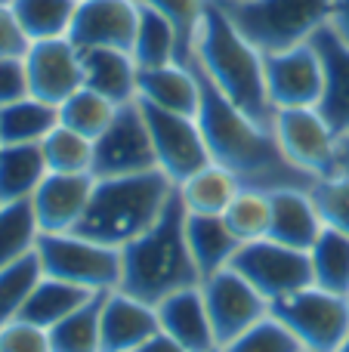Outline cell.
Masks as SVG:
<instances>
[{"mask_svg": "<svg viewBox=\"0 0 349 352\" xmlns=\"http://www.w3.org/2000/svg\"><path fill=\"white\" fill-rule=\"evenodd\" d=\"M313 285L349 297V235L325 226L315 244L309 248Z\"/></svg>", "mask_w": 349, "mask_h": 352, "instance_id": "cell-31", "label": "cell"}, {"mask_svg": "<svg viewBox=\"0 0 349 352\" xmlns=\"http://www.w3.org/2000/svg\"><path fill=\"white\" fill-rule=\"evenodd\" d=\"M158 331V312H155L152 303H142V300L130 297L124 291L105 294L102 316H99L102 352H133Z\"/></svg>", "mask_w": 349, "mask_h": 352, "instance_id": "cell-17", "label": "cell"}, {"mask_svg": "<svg viewBox=\"0 0 349 352\" xmlns=\"http://www.w3.org/2000/svg\"><path fill=\"white\" fill-rule=\"evenodd\" d=\"M90 297H93V291H84V287H78V285H68V281L43 275V278L37 281V287L31 291L28 303L22 306L19 318H25V322L49 331L56 322H62V318L71 316L74 309H80Z\"/></svg>", "mask_w": 349, "mask_h": 352, "instance_id": "cell-27", "label": "cell"}, {"mask_svg": "<svg viewBox=\"0 0 349 352\" xmlns=\"http://www.w3.org/2000/svg\"><path fill=\"white\" fill-rule=\"evenodd\" d=\"M136 3L158 10L161 16L173 25L177 41H179V62H183V65H192L198 28H201V19L210 6L207 0H136Z\"/></svg>", "mask_w": 349, "mask_h": 352, "instance_id": "cell-37", "label": "cell"}, {"mask_svg": "<svg viewBox=\"0 0 349 352\" xmlns=\"http://www.w3.org/2000/svg\"><path fill=\"white\" fill-rule=\"evenodd\" d=\"M337 352H349V337H346V343H344V346H340Z\"/></svg>", "mask_w": 349, "mask_h": 352, "instance_id": "cell-47", "label": "cell"}, {"mask_svg": "<svg viewBox=\"0 0 349 352\" xmlns=\"http://www.w3.org/2000/svg\"><path fill=\"white\" fill-rule=\"evenodd\" d=\"M0 352H49V331L25 318H12L0 328Z\"/></svg>", "mask_w": 349, "mask_h": 352, "instance_id": "cell-40", "label": "cell"}, {"mask_svg": "<svg viewBox=\"0 0 349 352\" xmlns=\"http://www.w3.org/2000/svg\"><path fill=\"white\" fill-rule=\"evenodd\" d=\"M328 28H331L344 43H349V0H331Z\"/></svg>", "mask_w": 349, "mask_h": 352, "instance_id": "cell-43", "label": "cell"}, {"mask_svg": "<svg viewBox=\"0 0 349 352\" xmlns=\"http://www.w3.org/2000/svg\"><path fill=\"white\" fill-rule=\"evenodd\" d=\"M207 3H210V6H220V10H229L235 0H207Z\"/></svg>", "mask_w": 349, "mask_h": 352, "instance_id": "cell-46", "label": "cell"}, {"mask_svg": "<svg viewBox=\"0 0 349 352\" xmlns=\"http://www.w3.org/2000/svg\"><path fill=\"white\" fill-rule=\"evenodd\" d=\"M204 306H207L210 324L216 334V346H226L247 328L263 322L269 316V300L260 291H254L232 266L220 269V272L207 275L201 281Z\"/></svg>", "mask_w": 349, "mask_h": 352, "instance_id": "cell-12", "label": "cell"}, {"mask_svg": "<svg viewBox=\"0 0 349 352\" xmlns=\"http://www.w3.org/2000/svg\"><path fill=\"white\" fill-rule=\"evenodd\" d=\"M235 3H238V0H235Z\"/></svg>", "mask_w": 349, "mask_h": 352, "instance_id": "cell-50", "label": "cell"}, {"mask_svg": "<svg viewBox=\"0 0 349 352\" xmlns=\"http://www.w3.org/2000/svg\"><path fill=\"white\" fill-rule=\"evenodd\" d=\"M313 43L322 56V99L315 109L340 136L349 130V43L340 41L328 25L315 31Z\"/></svg>", "mask_w": 349, "mask_h": 352, "instance_id": "cell-18", "label": "cell"}, {"mask_svg": "<svg viewBox=\"0 0 349 352\" xmlns=\"http://www.w3.org/2000/svg\"><path fill=\"white\" fill-rule=\"evenodd\" d=\"M133 352H189L183 346V343H177L170 334H164V331H158V334H152L142 346H136Z\"/></svg>", "mask_w": 349, "mask_h": 352, "instance_id": "cell-44", "label": "cell"}, {"mask_svg": "<svg viewBox=\"0 0 349 352\" xmlns=\"http://www.w3.org/2000/svg\"><path fill=\"white\" fill-rule=\"evenodd\" d=\"M49 173H93V140L74 133L71 127L56 124L41 142Z\"/></svg>", "mask_w": 349, "mask_h": 352, "instance_id": "cell-36", "label": "cell"}, {"mask_svg": "<svg viewBox=\"0 0 349 352\" xmlns=\"http://www.w3.org/2000/svg\"><path fill=\"white\" fill-rule=\"evenodd\" d=\"M334 173L349 176V130L337 136V164H334Z\"/></svg>", "mask_w": 349, "mask_h": 352, "instance_id": "cell-45", "label": "cell"}, {"mask_svg": "<svg viewBox=\"0 0 349 352\" xmlns=\"http://www.w3.org/2000/svg\"><path fill=\"white\" fill-rule=\"evenodd\" d=\"M192 65L204 72V78L247 118L263 127H272L275 105L266 90V65L263 53L235 28L226 10L207 6L201 28L195 37V56Z\"/></svg>", "mask_w": 349, "mask_h": 352, "instance_id": "cell-2", "label": "cell"}, {"mask_svg": "<svg viewBox=\"0 0 349 352\" xmlns=\"http://www.w3.org/2000/svg\"><path fill=\"white\" fill-rule=\"evenodd\" d=\"M115 111H117V105L111 102V99L80 87V90H74L71 96L59 105V124L62 127H71L74 133L87 136V140H96L111 124Z\"/></svg>", "mask_w": 349, "mask_h": 352, "instance_id": "cell-34", "label": "cell"}, {"mask_svg": "<svg viewBox=\"0 0 349 352\" xmlns=\"http://www.w3.org/2000/svg\"><path fill=\"white\" fill-rule=\"evenodd\" d=\"M269 316L278 318L306 352H337L349 337V297L315 285L272 300Z\"/></svg>", "mask_w": 349, "mask_h": 352, "instance_id": "cell-7", "label": "cell"}, {"mask_svg": "<svg viewBox=\"0 0 349 352\" xmlns=\"http://www.w3.org/2000/svg\"><path fill=\"white\" fill-rule=\"evenodd\" d=\"M136 25H139V3L136 0H78L68 41L78 50L87 47H133Z\"/></svg>", "mask_w": 349, "mask_h": 352, "instance_id": "cell-15", "label": "cell"}, {"mask_svg": "<svg viewBox=\"0 0 349 352\" xmlns=\"http://www.w3.org/2000/svg\"><path fill=\"white\" fill-rule=\"evenodd\" d=\"M269 195H272L269 238L288 244V248L309 250L315 244V238L322 235V229H325L309 188H275Z\"/></svg>", "mask_w": 349, "mask_h": 352, "instance_id": "cell-22", "label": "cell"}, {"mask_svg": "<svg viewBox=\"0 0 349 352\" xmlns=\"http://www.w3.org/2000/svg\"><path fill=\"white\" fill-rule=\"evenodd\" d=\"M136 102H139V99H136ZM139 109H142V115H146L148 133H152L158 170L164 173L173 186H179V182L189 179L192 173H198L201 167L210 164V152H207L201 127H198V118L155 109V105H146V102H139Z\"/></svg>", "mask_w": 349, "mask_h": 352, "instance_id": "cell-10", "label": "cell"}, {"mask_svg": "<svg viewBox=\"0 0 349 352\" xmlns=\"http://www.w3.org/2000/svg\"><path fill=\"white\" fill-rule=\"evenodd\" d=\"M136 99L146 105H155V109L195 118L198 105H201V84H198L195 68L183 65V62L139 68V74H136Z\"/></svg>", "mask_w": 349, "mask_h": 352, "instance_id": "cell-20", "label": "cell"}, {"mask_svg": "<svg viewBox=\"0 0 349 352\" xmlns=\"http://www.w3.org/2000/svg\"><path fill=\"white\" fill-rule=\"evenodd\" d=\"M220 352H306V349L300 346V340L278 318L266 316L263 322H257L245 334H238L226 346H220Z\"/></svg>", "mask_w": 349, "mask_h": 352, "instance_id": "cell-38", "label": "cell"}, {"mask_svg": "<svg viewBox=\"0 0 349 352\" xmlns=\"http://www.w3.org/2000/svg\"><path fill=\"white\" fill-rule=\"evenodd\" d=\"M109 291H99L87 300L80 309L65 316L49 328V352H102L99 340V316H102V300Z\"/></svg>", "mask_w": 349, "mask_h": 352, "instance_id": "cell-30", "label": "cell"}, {"mask_svg": "<svg viewBox=\"0 0 349 352\" xmlns=\"http://www.w3.org/2000/svg\"><path fill=\"white\" fill-rule=\"evenodd\" d=\"M96 176L93 173H47L31 195V210L41 232H74L90 204Z\"/></svg>", "mask_w": 349, "mask_h": 352, "instance_id": "cell-16", "label": "cell"}, {"mask_svg": "<svg viewBox=\"0 0 349 352\" xmlns=\"http://www.w3.org/2000/svg\"><path fill=\"white\" fill-rule=\"evenodd\" d=\"M229 266H232L254 291L263 294L269 303L313 285L309 250L288 248V244L272 241V238L245 241L235 250Z\"/></svg>", "mask_w": 349, "mask_h": 352, "instance_id": "cell-8", "label": "cell"}, {"mask_svg": "<svg viewBox=\"0 0 349 352\" xmlns=\"http://www.w3.org/2000/svg\"><path fill=\"white\" fill-rule=\"evenodd\" d=\"M235 28L260 50L282 53L313 41L331 16V0H238L229 6Z\"/></svg>", "mask_w": 349, "mask_h": 352, "instance_id": "cell-5", "label": "cell"}, {"mask_svg": "<svg viewBox=\"0 0 349 352\" xmlns=\"http://www.w3.org/2000/svg\"><path fill=\"white\" fill-rule=\"evenodd\" d=\"M158 324L164 334H170L177 343H183L189 352H214L216 346V334L210 324L207 306H204V294L201 285L177 291L170 297H164L158 306Z\"/></svg>", "mask_w": 349, "mask_h": 352, "instance_id": "cell-19", "label": "cell"}, {"mask_svg": "<svg viewBox=\"0 0 349 352\" xmlns=\"http://www.w3.org/2000/svg\"><path fill=\"white\" fill-rule=\"evenodd\" d=\"M25 50H28V37L19 28L10 3H0V59H6V56H25Z\"/></svg>", "mask_w": 349, "mask_h": 352, "instance_id": "cell-42", "label": "cell"}, {"mask_svg": "<svg viewBox=\"0 0 349 352\" xmlns=\"http://www.w3.org/2000/svg\"><path fill=\"white\" fill-rule=\"evenodd\" d=\"M0 3H10V0H0Z\"/></svg>", "mask_w": 349, "mask_h": 352, "instance_id": "cell-48", "label": "cell"}, {"mask_svg": "<svg viewBox=\"0 0 349 352\" xmlns=\"http://www.w3.org/2000/svg\"><path fill=\"white\" fill-rule=\"evenodd\" d=\"M80 72L84 87L99 96L111 99L115 105L136 102V68L133 56L127 50L115 47H87L80 50Z\"/></svg>", "mask_w": 349, "mask_h": 352, "instance_id": "cell-21", "label": "cell"}, {"mask_svg": "<svg viewBox=\"0 0 349 352\" xmlns=\"http://www.w3.org/2000/svg\"><path fill=\"white\" fill-rule=\"evenodd\" d=\"M185 238H189V250L195 256V266L201 272V281L207 275L220 272L232 263L235 250L241 241L232 235L223 217H210V213H189L185 210Z\"/></svg>", "mask_w": 349, "mask_h": 352, "instance_id": "cell-23", "label": "cell"}, {"mask_svg": "<svg viewBox=\"0 0 349 352\" xmlns=\"http://www.w3.org/2000/svg\"><path fill=\"white\" fill-rule=\"evenodd\" d=\"M25 96H31L25 56H6V59H0V105H10Z\"/></svg>", "mask_w": 349, "mask_h": 352, "instance_id": "cell-41", "label": "cell"}, {"mask_svg": "<svg viewBox=\"0 0 349 352\" xmlns=\"http://www.w3.org/2000/svg\"><path fill=\"white\" fill-rule=\"evenodd\" d=\"M309 195H313L315 207H319L322 223L349 235V176L340 173L322 176V179L313 182Z\"/></svg>", "mask_w": 349, "mask_h": 352, "instance_id": "cell-39", "label": "cell"}, {"mask_svg": "<svg viewBox=\"0 0 349 352\" xmlns=\"http://www.w3.org/2000/svg\"><path fill=\"white\" fill-rule=\"evenodd\" d=\"M241 179L226 167L214 164L201 167L198 173H192L189 179H183L177 186L179 201L185 204L189 213H210V217H223L226 207L232 204V198L241 192Z\"/></svg>", "mask_w": 349, "mask_h": 352, "instance_id": "cell-24", "label": "cell"}, {"mask_svg": "<svg viewBox=\"0 0 349 352\" xmlns=\"http://www.w3.org/2000/svg\"><path fill=\"white\" fill-rule=\"evenodd\" d=\"M266 90L278 109H315L322 99V56L313 41L266 53Z\"/></svg>", "mask_w": 349, "mask_h": 352, "instance_id": "cell-13", "label": "cell"}, {"mask_svg": "<svg viewBox=\"0 0 349 352\" xmlns=\"http://www.w3.org/2000/svg\"><path fill=\"white\" fill-rule=\"evenodd\" d=\"M201 285V272L185 238V204L173 192L158 223L136 241L121 248V287L117 291L158 306L164 297Z\"/></svg>", "mask_w": 349, "mask_h": 352, "instance_id": "cell-3", "label": "cell"}, {"mask_svg": "<svg viewBox=\"0 0 349 352\" xmlns=\"http://www.w3.org/2000/svg\"><path fill=\"white\" fill-rule=\"evenodd\" d=\"M25 72H28L31 96L59 109L74 90L84 87L80 72V50L68 37L34 41L25 50Z\"/></svg>", "mask_w": 349, "mask_h": 352, "instance_id": "cell-14", "label": "cell"}, {"mask_svg": "<svg viewBox=\"0 0 349 352\" xmlns=\"http://www.w3.org/2000/svg\"><path fill=\"white\" fill-rule=\"evenodd\" d=\"M158 170L152 133L139 102L117 105L111 124L93 140V176H130Z\"/></svg>", "mask_w": 349, "mask_h": 352, "instance_id": "cell-9", "label": "cell"}, {"mask_svg": "<svg viewBox=\"0 0 349 352\" xmlns=\"http://www.w3.org/2000/svg\"><path fill=\"white\" fill-rule=\"evenodd\" d=\"M275 140L282 146L284 158L303 173L315 176H331L337 164V133L331 124L322 118L319 109H278L275 121Z\"/></svg>", "mask_w": 349, "mask_h": 352, "instance_id": "cell-11", "label": "cell"}, {"mask_svg": "<svg viewBox=\"0 0 349 352\" xmlns=\"http://www.w3.org/2000/svg\"><path fill=\"white\" fill-rule=\"evenodd\" d=\"M37 238H41V226L31 210V198L0 204V269L28 256L37 248Z\"/></svg>", "mask_w": 349, "mask_h": 352, "instance_id": "cell-32", "label": "cell"}, {"mask_svg": "<svg viewBox=\"0 0 349 352\" xmlns=\"http://www.w3.org/2000/svg\"><path fill=\"white\" fill-rule=\"evenodd\" d=\"M49 173L41 142L31 146H0V204L28 201Z\"/></svg>", "mask_w": 349, "mask_h": 352, "instance_id": "cell-26", "label": "cell"}, {"mask_svg": "<svg viewBox=\"0 0 349 352\" xmlns=\"http://www.w3.org/2000/svg\"><path fill=\"white\" fill-rule=\"evenodd\" d=\"M41 278H43V266L41 256H37V248L28 256L0 269V328L10 324L12 318H19V312L28 303L31 291L37 287Z\"/></svg>", "mask_w": 349, "mask_h": 352, "instance_id": "cell-35", "label": "cell"}, {"mask_svg": "<svg viewBox=\"0 0 349 352\" xmlns=\"http://www.w3.org/2000/svg\"><path fill=\"white\" fill-rule=\"evenodd\" d=\"M173 186L161 170L130 173V176H96L90 204H87L74 232L90 241L124 248L146 235L164 207L170 204Z\"/></svg>", "mask_w": 349, "mask_h": 352, "instance_id": "cell-4", "label": "cell"}, {"mask_svg": "<svg viewBox=\"0 0 349 352\" xmlns=\"http://www.w3.org/2000/svg\"><path fill=\"white\" fill-rule=\"evenodd\" d=\"M43 275L78 285L84 291L121 287V248L90 241L78 232H41L37 238Z\"/></svg>", "mask_w": 349, "mask_h": 352, "instance_id": "cell-6", "label": "cell"}, {"mask_svg": "<svg viewBox=\"0 0 349 352\" xmlns=\"http://www.w3.org/2000/svg\"><path fill=\"white\" fill-rule=\"evenodd\" d=\"M214 352H220V349H214Z\"/></svg>", "mask_w": 349, "mask_h": 352, "instance_id": "cell-49", "label": "cell"}, {"mask_svg": "<svg viewBox=\"0 0 349 352\" xmlns=\"http://www.w3.org/2000/svg\"><path fill=\"white\" fill-rule=\"evenodd\" d=\"M201 84V105H198V127L207 142L210 161L232 170L247 188H313L315 176L303 173L284 158L275 140V130L257 124L241 109H235L198 65H192Z\"/></svg>", "mask_w": 349, "mask_h": 352, "instance_id": "cell-1", "label": "cell"}, {"mask_svg": "<svg viewBox=\"0 0 349 352\" xmlns=\"http://www.w3.org/2000/svg\"><path fill=\"white\" fill-rule=\"evenodd\" d=\"M10 10L16 16L19 28L28 37V43H34L68 37L78 0H10Z\"/></svg>", "mask_w": 349, "mask_h": 352, "instance_id": "cell-29", "label": "cell"}, {"mask_svg": "<svg viewBox=\"0 0 349 352\" xmlns=\"http://www.w3.org/2000/svg\"><path fill=\"white\" fill-rule=\"evenodd\" d=\"M59 124V109L37 96L0 105V146H31L43 142Z\"/></svg>", "mask_w": 349, "mask_h": 352, "instance_id": "cell-25", "label": "cell"}, {"mask_svg": "<svg viewBox=\"0 0 349 352\" xmlns=\"http://www.w3.org/2000/svg\"><path fill=\"white\" fill-rule=\"evenodd\" d=\"M226 226L232 229V235L245 241H257V238H269L272 226V195L263 188H241L232 198V204L223 213Z\"/></svg>", "mask_w": 349, "mask_h": 352, "instance_id": "cell-33", "label": "cell"}, {"mask_svg": "<svg viewBox=\"0 0 349 352\" xmlns=\"http://www.w3.org/2000/svg\"><path fill=\"white\" fill-rule=\"evenodd\" d=\"M136 68H158L179 62V41L173 25L161 16L158 10L139 3V25H136V37L130 47Z\"/></svg>", "mask_w": 349, "mask_h": 352, "instance_id": "cell-28", "label": "cell"}]
</instances>
